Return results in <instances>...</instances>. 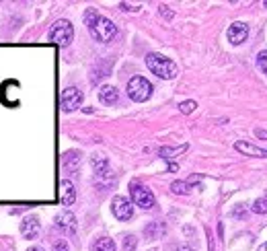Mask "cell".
I'll use <instances>...</instances> for the list:
<instances>
[{"label":"cell","mask_w":267,"mask_h":251,"mask_svg":"<svg viewBox=\"0 0 267 251\" xmlns=\"http://www.w3.org/2000/svg\"><path fill=\"white\" fill-rule=\"evenodd\" d=\"M53 251H70V249H68V243L60 239V241L53 243Z\"/></svg>","instance_id":"44dd1931"},{"label":"cell","mask_w":267,"mask_h":251,"mask_svg":"<svg viewBox=\"0 0 267 251\" xmlns=\"http://www.w3.org/2000/svg\"><path fill=\"white\" fill-rule=\"evenodd\" d=\"M21 233L25 235V239H35L39 235V220L35 216H27L21 222Z\"/></svg>","instance_id":"30bf717a"},{"label":"cell","mask_w":267,"mask_h":251,"mask_svg":"<svg viewBox=\"0 0 267 251\" xmlns=\"http://www.w3.org/2000/svg\"><path fill=\"white\" fill-rule=\"evenodd\" d=\"M93 167H95L97 175H105L107 169H109V163H107L105 157H95V159H93Z\"/></svg>","instance_id":"9a60e30c"},{"label":"cell","mask_w":267,"mask_h":251,"mask_svg":"<svg viewBox=\"0 0 267 251\" xmlns=\"http://www.w3.org/2000/svg\"><path fill=\"white\" fill-rule=\"evenodd\" d=\"M255 134H257V136H259V138H267V132H265V130H257V132H255Z\"/></svg>","instance_id":"cb8c5ba5"},{"label":"cell","mask_w":267,"mask_h":251,"mask_svg":"<svg viewBox=\"0 0 267 251\" xmlns=\"http://www.w3.org/2000/svg\"><path fill=\"white\" fill-rule=\"evenodd\" d=\"M56 227H60L62 231L74 233V231H76V218H74V214H70V212H60V214L56 216Z\"/></svg>","instance_id":"4fadbf2b"},{"label":"cell","mask_w":267,"mask_h":251,"mask_svg":"<svg viewBox=\"0 0 267 251\" xmlns=\"http://www.w3.org/2000/svg\"><path fill=\"white\" fill-rule=\"evenodd\" d=\"M88 31H91V35H93L97 41L107 43V41H111V39L115 37L117 27L113 25V21H109L107 17H97V19L93 21V25H88Z\"/></svg>","instance_id":"3957f363"},{"label":"cell","mask_w":267,"mask_h":251,"mask_svg":"<svg viewBox=\"0 0 267 251\" xmlns=\"http://www.w3.org/2000/svg\"><path fill=\"white\" fill-rule=\"evenodd\" d=\"M160 13H163V15L167 17V19H173V15H171V13L167 11V7H160Z\"/></svg>","instance_id":"603a6c76"},{"label":"cell","mask_w":267,"mask_h":251,"mask_svg":"<svg viewBox=\"0 0 267 251\" xmlns=\"http://www.w3.org/2000/svg\"><path fill=\"white\" fill-rule=\"evenodd\" d=\"M130 193H132V202L140 206L142 210H150L154 206V196L146 185H140L138 181H134L130 185Z\"/></svg>","instance_id":"5b68a950"},{"label":"cell","mask_w":267,"mask_h":251,"mask_svg":"<svg viewBox=\"0 0 267 251\" xmlns=\"http://www.w3.org/2000/svg\"><path fill=\"white\" fill-rule=\"evenodd\" d=\"M257 251H267V243H263V245H261V247L257 249Z\"/></svg>","instance_id":"d4e9b609"},{"label":"cell","mask_w":267,"mask_h":251,"mask_svg":"<svg viewBox=\"0 0 267 251\" xmlns=\"http://www.w3.org/2000/svg\"><path fill=\"white\" fill-rule=\"evenodd\" d=\"M134 247H136V237H128V241H126L124 249H126V251H130V249H134Z\"/></svg>","instance_id":"7402d4cb"},{"label":"cell","mask_w":267,"mask_h":251,"mask_svg":"<svg viewBox=\"0 0 267 251\" xmlns=\"http://www.w3.org/2000/svg\"><path fill=\"white\" fill-rule=\"evenodd\" d=\"M234 148L239 153H245L247 157H267V148H259V146H253L249 142H236Z\"/></svg>","instance_id":"7c38bea8"},{"label":"cell","mask_w":267,"mask_h":251,"mask_svg":"<svg viewBox=\"0 0 267 251\" xmlns=\"http://www.w3.org/2000/svg\"><path fill=\"white\" fill-rule=\"evenodd\" d=\"M195 107H197V105H195V101H183V103L179 105L181 114H191V111H193Z\"/></svg>","instance_id":"d6986e66"},{"label":"cell","mask_w":267,"mask_h":251,"mask_svg":"<svg viewBox=\"0 0 267 251\" xmlns=\"http://www.w3.org/2000/svg\"><path fill=\"white\" fill-rule=\"evenodd\" d=\"M257 66L267 74V49H265V52H261L259 56H257Z\"/></svg>","instance_id":"ac0fdd59"},{"label":"cell","mask_w":267,"mask_h":251,"mask_svg":"<svg viewBox=\"0 0 267 251\" xmlns=\"http://www.w3.org/2000/svg\"><path fill=\"white\" fill-rule=\"evenodd\" d=\"M226 37H228V41H230L232 45H241V43L247 41V37H249V25H247V23H241V21L232 23V25L228 27V31H226Z\"/></svg>","instance_id":"ba28073f"},{"label":"cell","mask_w":267,"mask_h":251,"mask_svg":"<svg viewBox=\"0 0 267 251\" xmlns=\"http://www.w3.org/2000/svg\"><path fill=\"white\" fill-rule=\"evenodd\" d=\"M80 105H82V93L76 87L64 89V93H62V109L68 114V111L78 109Z\"/></svg>","instance_id":"52a82bcc"},{"label":"cell","mask_w":267,"mask_h":251,"mask_svg":"<svg viewBox=\"0 0 267 251\" xmlns=\"http://www.w3.org/2000/svg\"><path fill=\"white\" fill-rule=\"evenodd\" d=\"M111 212L120 220H130L134 216V204L124 196H115L113 202H111Z\"/></svg>","instance_id":"8992f818"},{"label":"cell","mask_w":267,"mask_h":251,"mask_svg":"<svg viewBox=\"0 0 267 251\" xmlns=\"http://www.w3.org/2000/svg\"><path fill=\"white\" fill-rule=\"evenodd\" d=\"M128 95H130L132 101L142 103L146 99H150V95H152V82L144 76H134L128 82Z\"/></svg>","instance_id":"277c9868"},{"label":"cell","mask_w":267,"mask_h":251,"mask_svg":"<svg viewBox=\"0 0 267 251\" xmlns=\"http://www.w3.org/2000/svg\"><path fill=\"white\" fill-rule=\"evenodd\" d=\"M93 251H115V241L109 239V237H101V239L95 243Z\"/></svg>","instance_id":"5bb4252c"},{"label":"cell","mask_w":267,"mask_h":251,"mask_svg":"<svg viewBox=\"0 0 267 251\" xmlns=\"http://www.w3.org/2000/svg\"><path fill=\"white\" fill-rule=\"evenodd\" d=\"M27 251H41L39 247H31V249H27Z\"/></svg>","instance_id":"484cf974"},{"label":"cell","mask_w":267,"mask_h":251,"mask_svg":"<svg viewBox=\"0 0 267 251\" xmlns=\"http://www.w3.org/2000/svg\"><path fill=\"white\" fill-rule=\"evenodd\" d=\"M60 187H62V196H60L62 204H64V206H72V204H74V200H76V189H74V183H72V181H68V179H64V181L60 183Z\"/></svg>","instance_id":"8fae6325"},{"label":"cell","mask_w":267,"mask_h":251,"mask_svg":"<svg viewBox=\"0 0 267 251\" xmlns=\"http://www.w3.org/2000/svg\"><path fill=\"white\" fill-rule=\"evenodd\" d=\"M253 212H255V214H267V196H265V198H259V200H255V204H253Z\"/></svg>","instance_id":"2e32d148"},{"label":"cell","mask_w":267,"mask_h":251,"mask_svg":"<svg viewBox=\"0 0 267 251\" xmlns=\"http://www.w3.org/2000/svg\"><path fill=\"white\" fill-rule=\"evenodd\" d=\"M97 17H99V15H97V11H95V9H88V11H86V15H84L86 25H93V21H95Z\"/></svg>","instance_id":"ffe728a7"},{"label":"cell","mask_w":267,"mask_h":251,"mask_svg":"<svg viewBox=\"0 0 267 251\" xmlns=\"http://www.w3.org/2000/svg\"><path fill=\"white\" fill-rule=\"evenodd\" d=\"M99 99H101V103H105V105H115L120 101V91L115 87H111V85H105L99 91Z\"/></svg>","instance_id":"9c48e42d"},{"label":"cell","mask_w":267,"mask_h":251,"mask_svg":"<svg viewBox=\"0 0 267 251\" xmlns=\"http://www.w3.org/2000/svg\"><path fill=\"white\" fill-rule=\"evenodd\" d=\"M146 66H148V70L152 74H156L158 78H165V80L175 78L177 72H179L177 64L171 58L163 56V54H148L146 56Z\"/></svg>","instance_id":"6da1fadb"},{"label":"cell","mask_w":267,"mask_h":251,"mask_svg":"<svg viewBox=\"0 0 267 251\" xmlns=\"http://www.w3.org/2000/svg\"><path fill=\"white\" fill-rule=\"evenodd\" d=\"M171 189H173L175 193H187V189H189V185H187L185 181H173V185H171Z\"/></svg>","instance_id":"e0dca14e"},{"label":"cell","mask_w":267,"mask_h":251,"mask_svg":"<svg viewBox=\"0 0 267 251\" xmlns=\"http://www.w3.org/2000/svg\"><path fill=\"white\" fill-rule=\"evenodd\" d=\"M72 37H74V27H72V23L66 21V19L56 21V23H53V27L49 29V33H47V39H49L51 43L60 45V47H66V45L72 41Z\"/></svg>","instance_id":"7a4b0ae2"}]
</instances>
